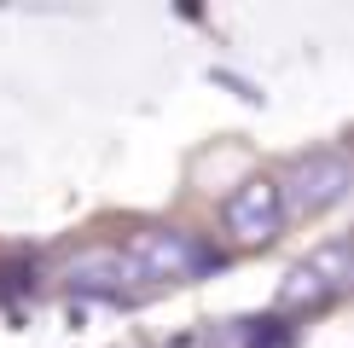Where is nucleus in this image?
<instances>
[{"label":"nucleus","mask_w":354,"mask_h":348,"mask_svg":"<svg viewBox=\"0 0 354 348\" xmlns=\"http://www.w3.org/2000/svg\"><path fill=\"white\" fill-rule=\"evenodd\" d=\"M122 255L134 261L140 279H192V273H203V267H215V261H221V255H209L180 226H140V232H128Z\"/></svg>","instance_id":"1"},{"label":"nucleus","mask_w":354,"mask_h":348,"mask_svg":"<svg viewBox=\"0 0 354 348\" xmlns=\"http://www.w3.org/2000/svg\"><path fill=\"white\" fill-rule=\"evenodd\" d=\"M348 186H354V168H348L337 151H308L302 163L290 168V180H279V203H285V221H290V215L314 221V215L337 209V203L348 197Z\"/></svg>","instance_id":"2"},{"label":"nucleus","mask_w":354,"mask_h":348,"mask_svg":"<svg viewBox=\"0 0 354 348\" xmlns=\"http://www.w3.org/2000/svg\"><path fill=\"white\" fill-rule=\"evenodd\" d=\"M227 232H232V244H239V250H261V244H273L279 232H285L279 180H268V174L244 180L239 192L227 197Z\"/></svg>","instance_id":"3"},{"label":"nucleus","mask_w":354,"mask_h":348,"mask_svg":"<svg viewBox=\"0 0 354 348\" xmlns=\"http://www.w3.org/2000/svg\"><path fill=\"white\" fill-rule=\"evenodd\" d=\"M134 261H128L116 244H99V250H82L76 261H70V284L76 290H105V296H116L122 284H134Z\"/></svg>","instance_id":"4"},{"label":"nucleus","mask_w":354,"mask_h":348,"mask_svg":"<svg viewBox=\"0 0 354 348\" xmlns=\"http://www.w3.org/2000/svg\"><path fill=\"white\" fill-rule=\"evenodd\" d=\"M331 296H337V290L319 279L308 261H297V267L285 273V284H279V308H285V313H297V308H319V302H331Z\"/></svg>","instance_id":"5"},{"label":"nucleus","mask_w":354,"mask_h":348,"mask_svg":"<svg viewBox=\"0 0 354 348\" xmlns=\"http://www.w3.org/2000/svg\"><path fill=\"white\" fill-rule=\"evenodd\" d=\"M308 267H314V273H319V279H326L331 290H343V284H348V244H343V238L319 244V250L308 255Z\"/></svg>","instance_id":"6"}]
</instances>
